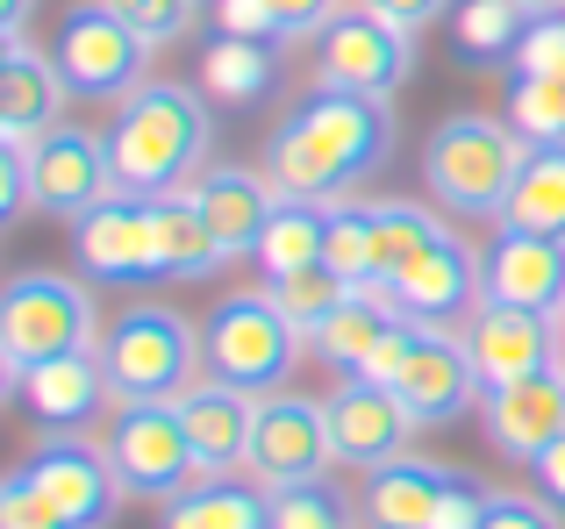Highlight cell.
I'll list each match as a JSON object with an SVG mask.
<instances>
[{"label":"cell","mask_w":565,"mask_h":529,"mask_svg":"<svg viewBox=\"0 0 565 529\" xmlns=\"http://www.w3.org/2000/svg\"><path fill=\"white\" fill-rule=\"evenodd\" d=\"M394 151V108L380 94L316 86L287 122L265 137V180L287 201H337L359 180H373Z\"/></svg>","instance_id":"6da1fadb"},{"label":"cell","mask_w":565,"mask_h":529,"mask_svg":"<svg viewBox=\"0 0 565 529\" xmlns=\"http://www.w3.org/2000/svg\"><path fill=\"white\" fill-rule=\"evenodd\" d=\"M207 143H215V115H207V94L172 79H151L115 108L108 129V158H115V186L129 194H180L186 180L207 172Z\"/></svg>","instance_id":"7a4b0ae2"},{"label":"cell","mask_w":565,"mask_h":529,"mask_svg":"<svg viewBox=\"0 0 565 529\" xmlns=\"http://www.w3.org/2000/svg\"><path fill=\"white\" fill-rule=\"evenodd\" d=\"M523 165H530V137L509 115H444L423 143L429 208H444L451 223H501Z\"/></svg>","instance_id":"3957f363"},{"label":"cell","mask_w":565,"mask_h":529,"mask_svg":"<svg viewBox=\"0 0 565 529\" xmlns=\"http://www.w3.org/2000/svg\"><path fill=\"white\" fill-rule=\"evenodd\" d=\"M100 365H108V393L115 408L137 401H180L186 387L207 379L201 358V330L166 301H137L100 330Z\"/></svg>","instance_id":"277c9868"},{"label":"cell","mask_w":565,"mask_h":529,"mask_svg":"<svg viewBox=\"0 0 565 529\" xmlns=\"http://www.w3.org/2000/svg\"><path fill=\"white\" fill-rule=\"evenodd\" d=\"M72 350H100V307L65 272H14L0 287V379H22Z\"/></svg>","instance_id":"5b68a950"},{"label":"cell","mask_w":565,"mask_h":529,"mask_svg":"<svg viewBox=\"0 0 565 529\" xmlns=\"http://www.w3.org/2000/svg\"><path fill=\"white\" fill-rule=\"evenodd\" d=\"M308 336L294 330L287 315L273 307V293L250 287V293H222L215 315L201 322V358H207V379H230L244 393H273L287 387L294 358H301Z\"/></svg>","instance_id":"8992f818"},{"label":"cell","mask_w":565,"mask_h":529,"mask_svg":"<svg viewBox=\"0 0 565 529\" xmlns=\"http://www.w3.org/2000/svg\"><path fill=\"white\" fill-rule=\"evenodd\" d=\"M108 465L129 494H151V501H172L186 494L201 473L193 458V436L180 422V401H137V408H115V430H108Z\"/></svg>","instance_id":"52a82bcc"},{"label":"cell","mask_w":565,"mask_h":529,"mask_svg":"<svg viewBox=\"0 0 565 529\" xmlns=\"http://www.w3.org/2000/svg\"><path fill=\"white\" fill-rule=\"evenodd\" d=\"M337 465V444H330V408L308 401V393H258V422H250V458L244 473L258 487H301V479H322Z\"/></svg>","instance_id":"ba28073f"},{"label":"cell","mask_w":565,"mask_h":529,"mask_svg":"<svg viewBox=\"0 0 565 529\" xmlns=\"http://www.w3.org/2000/svg\"><path fill=\"white\" fill-rule=\"evenodd\" d=\"M143 65H151V43L115 8H100V0L72 8L65 29H57V72H65L72 94H86V100H129L137 86H151Z\"/></svg>","instance_id":"9c48e42d"},{"label":"cell","mask_w":565,"mask_h":529,"mask_svg":"<svg viewBox=\"0 0 565 529\" xmlns=\"http://www.w3.org/2000/svg\"><path fill=\"white\" fill-rule=\"evenodd\" d=\"M72 258H79L86 279L100 287H137V279H158V201L115 186L108 201L72 223Z\"/></svg>","instance_id":"30bf717a"},{"label":"cell","mask_w":565,"mask_h":529,"mask_svg":"<svg viewBox=\"0 0 565 529\" xmlns=\"http://www.w3.org/2000/svg\"><path fill=\"white\" fill-rule=\"evenodd\" d=\"M415 65V29L386 22L359 0V8H344L330 29L316 36V79L322 86H351V94H394L401 79H408Z\"/></svg>","instance_id":"8fae6325"},{"label":"cell","mask_w":565,"mask_h":529,"mask_svg":"<svg viewBox=\"0 0 565 529\" xmlns=\"http://www.w3.org/2000/svg\"><path fill=\"white\" fill-rule=\"evenodd\" d=\"M458 344H466L480 387H515L530 373H552L558 365V336H552V315L537 307H501V301H480L472 315H458Z\"/></svg>","instance_id":"7c38bea8"},{"label":"cell","mask_w":565,"mask_h":529,"mask_svg":"<svg viewBox=\"0 0 565 529\" xmlns=\"http://www.w3.org/2000/svg\"><path fill=\"white\" fill-rule=\"evenodd\" d=\"M14 473L29 479V487L43 494V501L65 516V529H108L115 516V465H108V451H94V444H79V436H43L36 451H29Z\"/></svg>","instance_id":"4fadbf2b"},{"label":"cell","mask_w":565,"mask_h":529,"mask_svg":"<svg viewBox=\"0 0 565 529\" xmlns=\"http://www.w3.org/2000/svg\"><path fill=\"white\" fill-rule=\"evenodd\" d=\"M115 194V158L108 137H86V129H51V137L29 143V208L65 215L79 223L94 201Z\"/></svg>","instance_id":"5bb4252c"},{"label":"cell","mask_w":565,"mask_h":529,"mask_svg":"<svg viewBox=\"0 0 565 529\" xmlns=\"http://www.w3.org/2000/svg\"><path fill=\"white\" fill-rule=\"evenodd\" d=\"M480 422H487V444H494L501 458L537 465L565 436V365L530 373V379H515V387H487L480 393Z\"/></svg>","instance_id":"9a60e30c"},{"label":"cell","mask_w":565,"mask_h":529,"mask_svg":"<svg viewBox=\"0 0 565 529\" xmlns=\"http://www.w3.org/2000/svg\"><path fill=\"white\" fill-rule=\"evenodd\" d=\"M330 444H337V465H386L401 458V444H408L423 422L408 415V401H401L394 387H373V379H337L330 387Z\"/></svg>","instance_id":"2e32d148"},{"label":"cell","mask_w":565,"mask_h":529,"mask_svg":"<svg viewBox=\"0 0 565 529\" xmlns=\"http://www.w3.org/2000/svg\"><path fill=\"white\" fill-rule=\"evenodd\" d=\"M480 301L501 307H537L552 315L565 301V244L537 237V229H494V244H480Z\"/></svg>","instance_id":"e0dca14e"},{"label":"cell","mask_w":565,"mask_h":529,"mask_svg":"<svg viewBox=\"0 0 565 529\" xmlns=\"http://www.w3.org/2000/svg\"><path fill=\"white\" fill-rule=\"evenodd\" d=\"M386 293H394V307L408 322H451V315H472V301H480V251H472L458 229H444L437 244H429L423 258L408 264L401 279H380Z\"/></svg>","instance_id":"ac0fdd59"},{"label":"cell","mask_w":565,"mask_h":529,"mask_svg":"<svg viewBox=\"0 0 565 529\" xmlns=\"http://www.w3.org/2000/svg\"><path fill=\"white\" fill-rule=\"evenodd\" d=\"M72 79L57 72V51H36L29 36H14L0 51V143H36L57 129Z\"/></svg>","instance_id":"d6986e66"},{"label":"cell","mask_w":565,"mask_h":529,"mask_svg":"<svg viewBox=\"0 0 565 529\" xmlns=\"http://www.w3.org/2000/svg\"><path fill=\"white\" fill-rule=\"evenodd\" d=\"M401 401H408V415L423 422V430H437V422H451V415H466L472 401H480V373H472V358H466V344L458 336H444L437 322H423V336H415V358H408V373H401Z\"/></svg>","instance_id":"ffe728a7"},{"label":"cell","mask_w":565,"mask_h":529,"mask_svg":"<svg viewBox=\"0 0 565 529\" xmlns=\"http://www.w3.org/2000/svg\"><path fill=\"white\" fill-rule=\"evenodd\" d=\"M8 393H14V401H22V408H29V415H36L51 436H72L79 422H94L100 408L115 401V393H108V365H100V350H72V358L36 365V373H22Z\"/></svg>","instance_id":"44dd1931"},{"label":"cell","mask_w":565,"mask_h":529,"mask_svg":"<svg viewBox=\"0 0 565 529\" xmlns=\"http://www.w3.org/2000/svg\"><path fill=\"white\" fill-rule=\"evenodd\" d=\"M180 422L193 436V458H201L207 479L236 473L250 458V422H258V393L230 387V379H201V387L180 393Z\"/></svg>","instance_id":"7402d4cb"},{"label":"cell","mask_w":565,"mask_h":529,"mask_svg":"<svg viewBox=\"0 0 565 529\" xmlns=\"http://www.w3.org/2000/svg\"><path fill=\"white\" fill-rule=\"evenodd\" d=\"M193 201H201V215H207L222 251L250 258L258 237H265V223H273V208H279V186L250 165H207L201 180H193Z\"/></svg>","instance_id":"603a6c76"},{"label":"cell","mask_w":565,"mask_h":529,"mask_svg":"<svg viewBox=\"0 0 565 529\" xmlns=\"http://www.w3.org/2000/svg\"><path fill=\"white\" fill-rule=\"evenodd\" d=\"M444 487H451V473H444V465L408 458V451H401V458L373 465L359 516H365V529H429V516H437V501H444Z\"/></svg>","instance_id":"cb8c5ba5"},{"label":"cell","mask_w":565,"mask_h":529,"mask_svg":"<svg viewBox=\"0 0 565 529\" xmlns=\"http://www.w3.org/2000/svg\"><path fill=\"white\" fill-rule=\"evenodd\" d=\"M394 322H408V315L394 307V293H386L380 279H365V287H351V301L316 330V358H322V365H337V379L365 373V358L380 350V336L394 330Z\"/></svg>","instance_id":"d4e9b609"},{"label":"cell","mask_w":565,"mask_h":529,"mask_svg":"<svg viewBox=\"0 0 565 529\" xmlns=\"http://www.w3.org/2000/svg\"><path fill=\"white\" fill-rule=\"evenodd\" d=\"M158 529H273V487L258 479H193L186 494L166 501Z\"/></svg>","instance_id":"484cf974"},{"label":"cell","mask_w":565,"mask_h":529,"mask_svg":"<svg viewBox=\"0 0 565 529\" xmlns=\"http://www.w3.org/2000/svg\"><path fill=\"white\" fill-rule=\"evenodd\" d=\"M215 264H230V251L215 244L193 186L180 194H158V279H207Z\"/></svg>","instance_id":"4316f807"},{"label":"cell","mask_w":565,"mask_h":529,"mask_svg":"<svg viewBox=\"0 0 565 529\" xmlns=\"http://www.w3.org/2000/svg\"><path fill=\"white\" fill-rule=\"evenodd\" d=\"M322 244H330V201H287L279 194V208H273V223H265L250 258H258L265 279H287V272L322 264Z\"/></svg>","instance_id":"83f0119b"},{"label":"cell","mask_w":565,"mask_h":529,"mask_svg":"<svg viewBox=\"0 0 565 529\" xmlns=\"http://www.w3.org/2000/svg\"><path fill=\"white\" fill-rule=\"evenodd\" d=\"M444 22H451L458 57H472V65H501V57H515V43L530 36L537 8H530V0H451Z\"/></svg>","instance_id":"f1b7e54d"},{"label":"cell","mask_w":565,"mask_h":529,"mask_svg":"<svg viewBox=\"0 0 565 529\" xmlns=\"http://www.w3.org/2000/svg\"><path fill=\"white\" fill-rule=\"evenodd\" d=\"M273 86V43L265 36H215L201 51V94L222 108H250Z\"/></svg>","instance_id":"f546056e"},{"label":"cell","mask_w":565,"mask_h":529,"mask_svg":"<svg viewBox=\"0 0 565 529\" xmlns=\"http://www.w3.org/2000/svg\"><path fill=\"white\" fill-rule=\"evenodd\" d=\"M501 223L565 244V143H530V165H523V180H515Z\"/></svg>","instance_id":"4dcf8cb0"},{"label":"cell","mask_w":565,"mask_h":529,"mask_svg":"<svg viewBox=\"0 0 565 529\" xmlns=\"http://www.w3.org/2000/svg\"><path fill=\"white\" fill-rule=\"evenodd\" d=\"M444 237V208L423 201H373V279H401Z\"/></svg>","instance_id":"1f68e13d"},{"label":"cell","mask_w":565,"mask_h":529,"mask_svg":"<svg viewBox=\"0 0 565 529\" xmlns=\"http://www.w3.org/2000/svg\"><path fill=\"white\" fill-rule=\"evenodd\" d=\"M265 293H273V307L294 322V330L316 344V330L337 315V307L351 301V279L330 272V264H308V272H287V279H265Z\"/></svg>","instance_id":"d6a6232c"},{"label":"cell","mask_w":565,"mask_h":529,"mask_svg":"<svg viewBox=\"0 0 565 529\" xmlns=\"http://www.w3.org/2000/svg\"><path fill=\"white\" fill-rule=\"evenodd\" d=\"M322 264L344 272L351 287L373 279V201H351V194L330 201V244H322Z\"/></svg>","instance_id":"836d02e7"},{"label":"cell","mask_w":565,"mask_h":529,"mask_svg":"<svg viewBox=\"0 0 565 529\" xmlns=\"http://www.w3.org/2000/svg\"><path fill=\"white\" fill-rule=\"evenodd\" d=\"M509 122L530 143H565V72L558 79H509Z\"/></svg>","instance_id":"e575fe53"},{"label":"cell","mask_w":565,"mask_h":529,"mask_svg":"<svg viewBox=\"0 0 565 529\" xmlns=\"http://www.w3.org/2000/svg\"><path fill=\"white\" fill-rule=\"evenodd\" d=\"M273 529H351V508L330 494V479H301L273 494Z\"/></svg>","instance_id":"d590c367"},{"label":"cell","mask_w":565,"mask_h":529,"mask_svg":"<svg viewBox=\"0 0 565 529\" xmlns=\"http://www.w3.org/2000/svg\"><path fill=\"white\" fill-rule=\"evenodd\" d=\"M100 8H115V14H122V22L158 51V43H180L186 29H193L201 0H100Z\"/></svg>","instance_id":"8d00e7d4"},{"label":"cell","mask_w":565,"mask_h":529,"mask_svg":"<svg viewBox=\"0 0 565 529\" xmlns=\"http://www.w3.org/2000/svg\"><path fill=\"white\" fill-rule=\"evenodd\" d=\"M509 65H515V79H558V72H565V8L530 22V36L515 43Z\"/></svg>","instance_id":"74e56055"},{"label":"cell","mask_w":565,"mask_h":529,"mask_svg":"<svg viewBox=\"0 0 565 529\" xmlns=\"http://www.w3.org/2000/svg\"><path fill=\"white\" fill-rule=\"evenodd\" d=\"M0 529H65V516H57L22 473H8L0 479Z\"/></svg>","instance_id":"f35d334b"},{"label":"cell","mask_w":565,"mask_h":529,"mask_svg":"<svg viewBox=\"0 0 565 529\" xmlns=\"http://www.w3.org/2000/svg\"><path fill=\"white\" fill-rule=\"evenodd\" d=\"M480 529H565V516L544 494H487V522Z\"/></svg>","instance_id":"ab89813d"},{"label":"cell","mask_w":565,"mask_h":529,"mask_svg":"<svg viewBox=\"0 0 565 529\" xmlns=\"http://www.w3.org/2000/svg\"><path fill=\"white\" fill-rule=\"evenodd\" d=\"M415 336H423V322H394V330L380 336V350L365 358V373H351V379H373V387H401V373H408V358H415Z\"/></svg>","instance_id":"60d3db41"},{"label":"cell","mask_w":565,"mask_h":529,"mask_svg":"<svg viewBox=\"0 0 565 529\" xmlns=\"http://www.w3.org/2000/svg\"><path fill=\"white\" fill-rule=\"evenodd\" d=\"M351 0H273V22H279V43H301V36H322V29L344 14Z\"/></svg>","instance_id":"b9f144b4"},{"label":"cell","mask_w":565,"mask_h":529,"mask_svg":"<svg viewBox=\"0 0 565 529\" xmlns=\"http://www.w3.org/2000/svg\"><path fill=\"white\" fill-rule=\"evenodd\" d=\"M480 522H487V487H472L466 473H451V487H444L429 529H480Z\"/></svg>","instance_id":"7bdbcfd3"},{"label":"cell","mask_w":565,"mask_h":529,"mask_svg":"<svg viewBox=\"0 0 565 529\" xmlns=\"http://www.w3.org/2000/svg\"><path fill=\"white\" fill-rule=\"evenodd\" d=\"M215 29H222V36H265V43H279L273 0H215Z\"/></svg>","instance_id":"ee69618b"},{"label":"cell","mask_w":565,"mask_h":529,"mask_svg":"<svg viewBox=\"0 0 565 529\" xmlns=\"http://www.w3.org/2000/svg\"><path fill=\"white\" fill-rule=\"evenodd\" d=\"M29 208V143H0V223Z\"/></svg>","instance_id":"f6af8a7d"},{"label":"cell","mask_w":565,"mask_h":529,"mask_svg":"<svg viewBox=\"0 0 565 529\" xmlns=\"http://www.w3.org/2000/svg\"><path fill=\"white\" fill-rule=\"evenodd\" d=\"M365 8L386 14V22H401V29H423V22H444L451 0H365Z\"/></svg>","instance_id":"bcb514c9"},{"label":"cell","mask_w":565,"mask_h":529,"mask_svg":"<svg viewBox=\"0 0 565 529\" xmlns=\"http://www.w3.org/2000/svg\"><path fill=\"white\" fill-rule=\"evenodd\" d=\"M530 473H537V494H544V501H552L558 516H565V436H558L552 451H544L537 465H530Z\"/></svg>","instance_id":"7dc6e473"},{"label":"cell","mask_w":565,"mask_h":529,"mask_svg":"<svg viewBox=\"0 0 565 529\" xmlns=\"http://www.w3.org/2000/svg\"><path fill=\"white\" fill-rule=\"evenodd\" d=\"M29 14H36V0H0V29H8V43L29 29Z\"/></svg>","instance_id":"c3c4849f"},{"label":"cell","mask_w":565,"mask_h":529,"mask_svg":"<svg viewBox=\"0 0 565 529\" xmlns=\"http://www.w3.org/2000/svg\"><path fill=\"white\" fill-rule=\"evenodd\" d=\"M552 336H558V365H565V301L552 307Z\"/></svg>","instance_id":"681fc988"},{"label":"cell","mask_w":565,"mask_h":529,"mask_svg":"<svg viewBox=\"0 0 565 529\" xmlns=\"http://www.w3.org/2000/svg\"><path fill=\"white\" fill-rule=\"evenodd\" d=\"M530 8H537V14H558V8H565V0H530Z\"/></svg>","instance_id":"f907efd6"}]
</instances>
